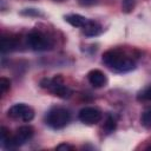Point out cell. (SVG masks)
Masks as SVG:
<instances>
[{
    "label": "cell",
    "mask_w": 151,
    "mask_h": 151,
    "mask_svg": "<svg viewBox=\"0 0 151 151\" xmlns=\"http://www.w3.org/2000/svg\"><path fill=\"white\" fill-rule=\"evenodd\" d=\"M116 127H117V120L114 119L113 116H109L106 118L105 124H104V127H103L104 131L106 133H111V132H113V130H116Z\"/></svg>",
    "instance_id": "obj_11"
},
{
    "label": "cell",
    "mask_w": 151,
    "mask_h": 151,
    "mask_svg": "<svg viewBox=\"0 0 151 151\" xmlns=\"http://www.w3.org/2000/svg\"><path fill=\"white\" fill-rule=\"evenodd\" d=\"M59 1H61V0H59Z\"/></svg>",
    "instance_id": "obj_19"
},
{
    "label": "cell",
    "mask_w": 151,
    "mask_h": 151,
    "mask_svg": "<svg viewBox=\"0 0 151 151\" xmlns=\"http://www.w3.org/2000/svg\"><path fill=\"white\" fill-rule=\"evenodd\" d=\"M142 99H145V100H151V87L145 90L143 93H142Z\"/></svg>",
    "instance_id": "obj_16"
},
{
    "label": "cell",
    "mask_w": 151,
    "mask_h": 151,
    "mask_svg": "<svg viewBox=\"0 0 151 151\" xmlns=\"http://www.w3.org/2000/svg\"><path fill=\"white\" fill-rule=\"evenodd\" d=\"M8 117L14 119H21L22 122L27 123L34 118V110L24 103H19L13 105L8 110Z\"/></svg>",
    "instance_id": "obj_4"
},
{
    "label": "cell",
    "mask_w": 151,
    "mask_h": 151,
    "mask_svg": "<svg viewBox=\"0 0 151 151\" xmlns=\"http://www.w3.org/2000/svg\"><path fill=\"white\" fill-rule=\"evenodd\" d=\"M103 28L101 26L93 21V20H87V22L85 24V26L83 27V32L86 37H96V35H99L101 33Z\"/></svg>",
    "instance_id": "obj_8"
},
{
    "label": "cell",
    "mask_w": 151,
    "mask_h": 151,
    "mask_svg": "<svg viewBox=\"0 0 151 151\" xmlns=\"http://www.w3.org/2000/svg\"><path fill=\"white\" fill-rule=\"evenodd\" d=\"M87 79L90 81V84L93 86V87H103L105 86L107 79H106V76L104 74V72H101L100 70H91L88 73H87Z\"/></svg>",
    "instance_id": "obj_7"
},
{
    "label": "cell",
    "mask_w": 151,
    "mask_h": 151,
    "mask_svg": "<svg viewBox=\"0 0 151 151\" xmlns=\"http://www.w3.org/2000/svg\"><path fill=\"white\" fill-rule=\"evenodd\" d=\"M9 88H11V81H9V79H7V78H5V77H1V78H0V90H1V94H5Z\"/></svg>",
    "instance_id": "obj_13"
},
{
    "label": "cell",
    "mask_w": 151,
    "mask_h": 151,
    "mask_svg": "<svg viewBox=\"0 0 151 151\" xmlns=\"http://www.w3.org/2000/svg\"><path fill=\"white\" fill-rule=\"evenodd\" d=\"M78 1L83 6H91V5H93L96 2V0H78Z\"/></svg>",
    "instance_id": "obj_17"
},
{
    "label": "cell",
    "mask_w": 151,
    "mask_h": 151,
    "mask_svg": "<svg viewBox=\"0 0 151 151\" xmlns=\"http://www.w3.org/2000/svg\"><path fill=\"white\" fill-rule=\"evenodd\" d=\"M146 149H147V150H151V145H150V146H147Z\"/></svg>",
    "instance_id": "obj_18"
},
{
    "label": "cell",
    "mask_w": 151,
    "mask_h": 151,
    "mask_svg": "<svg viewBox=\"0 0 151 151\" xmlns=\"http://www.w3.org/2000/svg\"><path fill=\"white\" fill-rule=\"evenodd\" d=\"M101 112L96 109V107H91V106H87V107H84L79 111V114H78V118L81 123L84 124H87V125H93V124H97L101 120Z\"/></svg>",
    "instance_id": "obj_6"
},
{
    "label": "cell",
    "mask_w": 151,
    "mask_h": 151,
    "mask_svg": "<svg viewBox=\"0 0 151 151\" xmlns=\"http://www.w3.org/2000/svg\"><path fill=\"white\" fill-rule=\"evenodd\" d=\"M27 42L34 51H46L53 46L52 40L40 31H32L27 35Z\"/></svg>",
    "instance_id": "obj_3"
},
{
    "label": "cell",
    "mask_w": 151,
    "mask_h": 151,
    "mask_svg": "<svg viewBox=\"0 0 151 151\" xmlns=\"http://www.w3.org/2000/svg\"><path fill=\"white\" fill-rule=\"evenodd\" d=\"M57 150H60V151H70V150H74L76 147L73 146V145H71V144H67V143H61V144H59L57 147H55Z\"/></svg>",
    "instance_id": "obj_15"
},
{
    "label": "cell",
    "mask_w": 151,
    "mask_h": 151,
    "mask_svg": "<svg viewBox=\"0 0 151 151\" xmlns=\"http://www.w3.org/2000/svg\"><path fill=\"white\" fill-rule=\"evenodd\" d=\"M134 6H136V0H123L122 2V8H123V12L125 13L132 12Z\"/></svg>",
    "instance_id": "obj_12"
},
{
    "label": "cell",
    "mask_w": 151,
    "mask_h": 151,
    "mask_svg": "<svg viewBox=\"0 0 151 151\" xmlns=\"http://www.w3.org/2000/svg\"><path fill=\"white\" fill-rule=\"evenodd\" d=\"M18 45V39L13 37H2L1 38V52L6 53L14 50Z\"/></svg>",
    "instance_id": "obj_10"
},
{
    "label": "cell",
    "mask_w": 151,
    "mask_h": 151,
    "mask_svg": "<svg viewBox=\"0 0 151 151\" xmlns=\"http://www.w3.org/2000/svg\"><path fill=\"white\" fill-rule=\"evenodd\" d=\"M71 119V113L65 107H53L46 114V123L52 129H63L65 127Z\"/></svg>",
    "instance_id": "obj_2"
},
{
    "label": "cell",
    "mask_w": 151,
    "mask_h": 151,
    "mask_svg": "<svg viewBox=\"0 0 151 151\" xmlns=\"http://www.w3.org/2000/svg\"><path fill=\"white\" fill-rule=\"evenodd\" d=\"M103 63L118 72H127L134 68V60L125 52L117 48L106 51L103 54Z\"/></svg>",
    "instance_id": "obj_1"
},
{
    "label": "cell",
    "mask_w": 151,
    "mask_h": 151,
    "mask_svg": "<svg viewBox=\"0 0 151 151\" xmlns=\"http://www.w3.org/2000/svg\"><path fill=\"white\" fill-rule=\"evenodd\" d=\"M65 20L73 27H84L87 22V19L80 14H68L65 17Z\"/></svg>",
    "instance_id": "obj_9"
},
{
    "label": "cell",
    "mask_w": 151,
    "mask_h": 151,
    "mask_svg": "<svg viewBox=\"0 0 151 151\" xmlns=\"http://www.w3.org/2000/svg\"><path fill=\"white\" fill-rule=\"evenodd\" d=\"M142 124L145 127L151 129V110H147V111H145L143 113V116H142Z\"/></svg>",
    "instance_id": "obj_14"
},
{
    "label": "cell",
    "mask_w": 151,
    "mask_h": 151,
    "mask_svg": "<svg viewBox=\"0 0 151 151\" xmlns=\"http://www.w3.org/2000/svg\"><path fill=\"white\" fill-rule=\"evenodd\" d=\"M48 90L54 96H57L59 98H63V99H67L72 96V90L64 84V79H63L61 76H55L54 78H52L50 80Z\"/></svg>",
    "instance_id": "obj_5"
}]
</instances>
